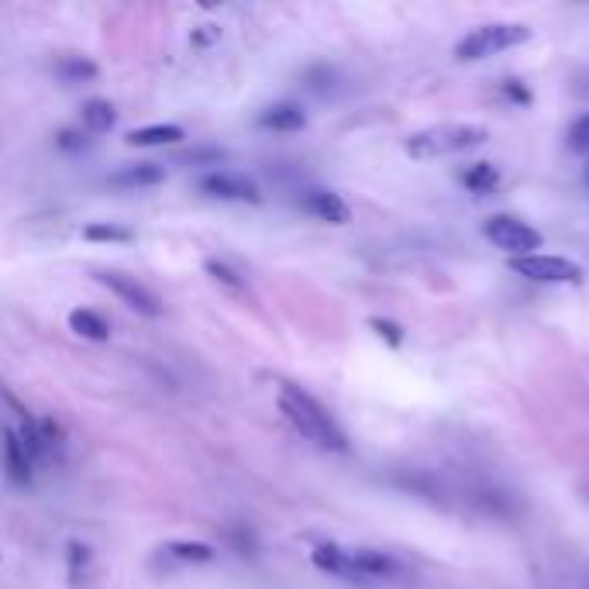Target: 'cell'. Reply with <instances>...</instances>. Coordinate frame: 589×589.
Segmentation results:
<instances>
[{"label": "cell", "instance_id": "cell-1", "mask_svg": "<svg viewBox=\"0 0 589 589\" xmlns=\"http://www.w3.org/2000/svg\"><path fill=\"white\" fill-rule=\"evenodd\" d=\"M279 410L286 414V421L293 424L307 441H314L324 452H348V434L338 428V421L321 407L310 393L300 386L283 383L279 386Z\"/></svg>", "mask_w": 589, "mask_h": 589}, {"label": "cell", "instance_id": "cell-2", "mask_svg": "<svg viewBox=\"0 0 589 589\" xmlns=\"http://www.w3.org/2000/svg\"><path fill=\"white\" fill-rule=\"evenodd\" d=\"M486 138H490V131L479 128V124H434V128H424L407 138V155L417 162L441 159V155L479 149Z\"/></svg>", "mask_w": 589, "mask_h": 589}, {"label": "cell", "instance_id": "cell-3", "mask_svg": "<svg viewBox=\"0 0 589 589\" xmlns=\"http://www.w3.org/2000/svg\"><path fill=\"white\" fill-rule=\"evenodd\" d=\"M531 42V28L517 25V21H493V25H479L472 28L469 35L455 45V59L459 62H479L500 56L507 49H517V45Z\"/></svg>", "mask_w": 589, "mask_h": 589}, {"label": "cell", "instance_id": "cell-4", "mask_svg": "<svg viewBox=\"0 0 589 589\" xmlns=\"http://www.w3.org/2000/svg\"><path fill=\"white\" fill-rule=\"evenodd\" d=\"M483 235L490 238L500 252L514 255V259H521V255H534L541 245H545L541 231H534L531 224H524L521 217H510V214H493L490 221L483 224Z\"/></svg>", "mask_w": 589, "mask_h": 589}, {"label": "cell", "instance_id": "cell-5", "mask_svg": "<svg viewBox=\"0 0 589 589\" xmlns=\"http://www.w3.org/2000/svg\"><path fill=\"white\" fill-rule=\"evenodd\" d=\"M510 269H514L517 276H527V279H538V283H583L586 273L579 262L565 259V255H521V259H510Z\"/></svg>", "mask_w": 589, "mask_h": 589}, {"label": "cell", "instance_id": "cell-6", "mask_svg": "<svg viewBox=\"0 0 589 589\" xmlns=\"http://www.w3.org/2000/svg\"><path fill=\"white\" fill-rule=\"evenodd\" d=\"M197 190L214 200H235V204H262V190L245 173H231V169H214V173L200 176Z\"/></svg>", "mask_w": 589, "mask_h": 589}, {"label": "cell", "instance_id": "cell-7", "mask_svg": "<svg viewBox=\"0 0 589 589\" xmlns=\"http://www.w3.org/2000/svg\"><path fill=\"white\" fill-rule=\"evenodd\" d=\"M100 286H107V290L114 293L118 300H124L131 310H138L142 317H162V300L155 297L149 286H142L138 279L124 276V273H100L97 276Z\"/></svg>", "mask_w": 589, "mask_h": 589}, {"label": "cell", "instance_id": "cell-8", "mask_svg": "<svg viewBox=\"0 0 589 589\" xmlns=\"http://www.w3.org/2000/svg\"><path fill=\"white\" fill-rule=\"evenodd\" d=\"M352 552V579H390L400 572V562L376 548H348Z\"/></svg>", "mask_w": 589, "mask_h": 589}, {"label": "cell", "instance_id": "cell-9", "mask_svg": "<svg viewBox=\"0 0 589 589\" xmlns=\"http://www.w3.org/2000/svg\"><path fill=\"white\" fill-rule=\"evenodd\" d=\"M114 190H145V186H159L166 183V166H159V162H128V166H121L118 173H111Z\"/></svg>", "mask_w": 589, "mask_h": 589}, {"label": "cell", "instance_id": "cell-10", "mask_svg": "<svg viewBox=\"0 0 589 589\" xmlns=\"http://www.w3.org/2000/svg\"><path fill=\"white\" fill-rule=\"evenodd\" d=\"M300 204H304V211H310L314 217H321V221H328V224H348L352 221V207H348L335 190H307Z\"/></svg>", "mask_w": 589, "mask_h": 589}, {"label": "cell", "instance_id": "cell-11", "mask_svg": "<svg viewBox=\"0 0 589 589\" xmlns=\"http://www.w3.org/2000/svg\"><path fill=\"white\" fill-rule=\"evenodd\" d=\"M304 124H307L304 107L293 104V100H279V104H269L266 111L259 114V128L283 131V135H290V131H300Z\"/></svg>", "mask_w": 589, "mask_h": 589}, {"label": "cell", "instance_id": "cell-12", "mask_svg": "<svg viewBox=\"0 0 589 589\" xmlns=\"http://www.w3.org/2000/svg\"><path fill=\"white\" fill-rule=\"evenodd\" d=\"M4 465H7V479H11L14 486L31 483V465H35V459H31L28 448L21 445L18 431H11V428L4 431Z\"/></svg>", "mask_w": 589, "mask_h": 589}, {"label": "cell", "instance_id": "cell-13", "mask_svg": "<svg viewBox=\"0 0 589 589\" xmlns=\"http://www.w3.org/2000/svg\"><path fill=\"white\" fill-rule=\"evenodd\" d=\"M310 562H314L321 572H331V576H338V579H352V552L335 545V541H321V545H314Z\"/></svg>", "mask_w": 589, "mask_h": 589}, {"label": "cell", "instance_id": "cell-14", "mask_svg": "<svg viewBox=\"0 0 589 589\" xmlns=\"http://www.w3.org/2000/svg\"><path fill=\"white\" fill-rule=\"evenodd\" d=\"M183 138H186V131L180 124H149V128L128 131L124 142L135 145V149H155V145H180Z\"/></svg>", "mask_w": 589, "mask_h": 589}, {"label": "cell", "instance_id": "cell-15", "mask_svg": "<svg viewBox=\"0 0 589 589\" xmlns=\"http://www.w3.org/2000/svg\"><path fill=\"white\" fill-rule=\"evenodd\" d=\"M69 328L87 341H107L111 338V324H107L97 310H87V307H76L73 314H69Z\"/></svg>", "mask_w": 589, "mask_h": 589}, {"label": "cell", "instance_id": "cell-16", "mask_svg": "<svg viewBox=\"0 0 589 589\" xmlns=\"http://www.w3.org/2000/svg\"><path fill=\"white\" fill-rule=\"evenodd\" d=\"M162 552H166L169 558H176V562H186V565H207L217 558L214 545H207V541H169Z\"/></svg>", "mask_w": 589, "mask_h": 589}, {"label": "cell", "instance_id": "cell-17", "mask_svg": "<svg viewBox=\"0 0 589 589\" xmlns=\"http://www.w3.org/2000/svg\"><path fill=\"white\" fill-rule=\"evenodd\" d=\"M97 62H90L87 56H62L59 62H56V76L62 83H90V80H97Z\"/></svg>", "mask_w": 589, "mask_h": 589}, {"label": "cell", "instance_id": "cell-18", "mask_svg": "<svg viewBox=\"0 0 589 589\" xmlns=\"http://www.w3.org/2000/svg\"><path fill=\"white\" fill-rule=\"evenodd\" d=\"M114 121H118V114H114L111 100L93 97V100H87V104H83V128L93 131V135H104V131H111Z\"/></svg>", "mask_w": 589, "mask_h": 589}, {"label": "cell", "instance_id": "cell-19", "mask_svg": "<svg viewBox=\"0 0 589 589\" xmlns=\"http://www.w3.org/2000/svg\"><path fill=\"white\" fill-rule=\"evenodd\" d=\"M462 183L469 193H493L500 186V173H496L493 162H472L462 173Z\"/></svg>", "mask_w": 589, "mask_h": 589}, {"label": "cell", "instance_id": "cell-20", "mask_svg": "<svg viewBox=\"0 0 589 589\" xmlns=\"http://www.w3.org/2000/svg\"><path fill=\"white\" fill-rule=\"evenodd\" d=\"M66 562H69V583L80 589L90 579V565H93L90 548L83 545V541H69V545H66Z\"/></svg>", "mask_w": 589, "mask_h": 589}, {"label": "cell", "instance_id": "cell-21", "mask_svg": "<svg viewBox=\"0 0 589 589\" xmlns=\"http://www.w3.org/2000/svg\"><path fill=\"white\" fill-rule=\"evenodd\" d=\"M83 238H87V242L128 245V242H135V231L121 228V224H87V228H83Z\"/></svg>", "mask_w": 589, "mask_h": 589}, {"label": "cell", "instance_id": "cell-22", "mask_svg": "<svg viewBox=\"0 0 589 589\" xmlns=\"http://www.w3.org/2000/svg\"><path fill=\"white\" fill-rule=\"evenodd\" d=\"M565 142H569L572 152H589V114H579V118L569 124Z\"/></svg>", "mask_w": 589, "mask_h": 589}, {"label": "cell", "instance_id": "cell-23", "mask_svg": "<svg viewBox=\"0 0 589 589\" xmlns=\"http://www.w3.org/2000/svg\"><path fill=\"white\" fill-rule=\"evenodd\" d=\"M204 269L217 279V283L228 286V290H242V286H245V283H242V276H238L235 269H231L228 262H221V259H207V262H204Z\"/></svg>", "mask_w": 589, "mask_h": 589}, {"label": "cell", "instance_id": "cell-24", "mask_svg": "<svg viewBox=\"0 0 589 589\" xmlns=\"http://www.w3.org/2000/svg\"><path fill=\"white\" fill-rule=\"evenodd\" d=\"M228 541L238 548V555H255V548H259V545H255V534L248 531L245 524L242 527H228Z\"/></svg>", "mask_w": 589, "mask_h": 589}, {"label": "cell", "instance_id": "cell-25", "mask_svg": "<svg viewBox=\"0 0 589 589\" xmlns=\"http://www.w3.org/2000/svg\"><path fill=\"white\" fill-rule=\"evenodd\" d=\"M369 328L376 331L383 341H390V345H400L403 341V331H400V324H393V321H386V317H369Z\"/></svg>", "mask_w": 589, "mask_h": 589}, {"label": "cell", "instance_id": "cell-26", "mask_svg": "<svg viewBox=\"0 0 589 589\" xmlns=\"http://www.w3.org/2000/svg\"><path fill=\"white\" fill-rule=\"evenodd\" d=\"M56 145L62 152H83V149H87V138H83L80 131H73V128H62L56 135Z\"/></svg>", "mask_w": 589, "mask_h": 589}, {"label": "cell", "instance_id": "cell-27", "mask_svg": "<svg viewBox=\"0 0 589 589\" xmlns=\"http://www.w3.org/2000/svg\"><path fill=\"white\" fill-rule=\"evenodd\" d=\"M503 93H507L510 100H517V104H531V93L521 87V80H507L503 83Z\"/></svg>", "mask_w": 589, "mask_h": 589}, {"label": "cell", "instance_id": "cell-28", "mask_svg": "<svg viewBox=\"0 0 589 589\" xmlns=\"http://www.w3.org/2000/svg\"><path fill=\"white\" fill-rule=\"evenodd\" d=\"M221 159H224V152H217V149H197L186 155V162H221Z\"/></svg>", "mask_w": 589, "mask_h": 589}]
</instances>
